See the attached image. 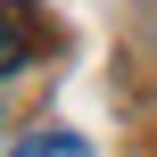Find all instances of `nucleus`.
Segmentation results:
<instances>
[{
  "mask_svg": "<svg viewBox=\"0 0 157 157\" xmlns=\"http://www.w3.org/2000/svg\"><path fill=\"white\" fill-rule=\"evenodd\" d=\"M41 41H50L41 8H33V0H0V75H8V66H33Z\"/></svg>",
  "mask_w": 157,
  "mask_h": 157,
  "instance_id": "nucleus-1",
  "label": "nucleus"
},
{
  "mask_svg": "<svg viewBox=\"0 0 157 157\" xmlns=\"http://www.w3.org/2000/svg\"><path fill=\"white\" fill-rule=\"evenodd\" d=\"M8 157H91L83 132H66V124H50V132H33V141H17Z\"/></svg>",
  "mask_w": 157,
  "mask_h": 157,
  "instance_id": "nucleus-2",
  "label": "nucleus"
}]
</instances>
